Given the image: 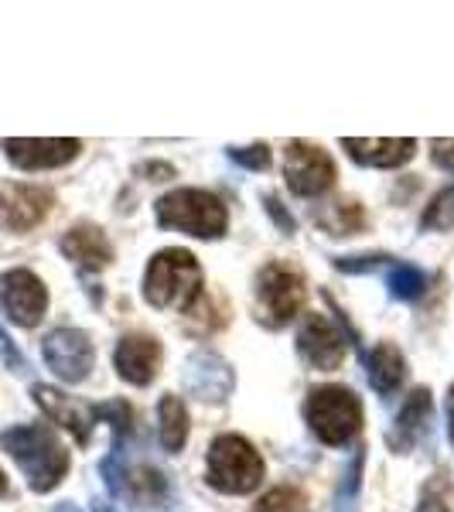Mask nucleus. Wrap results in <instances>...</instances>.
<instances>
[{"label": "nucleus", "instance_id": "1", "mask_svg": "<svg viewBox=\"0 0 454 512\" xmlns=\"http://www.w3.org/2000/svg\"><path fill=\"white\" fill-rule=\"evenodd\" d=\"M0 448L18 461V468L35 492H52L69 472V451L62 448V441L48 427H11V431L0 434Z\"/></svg>", "mask_w": 454, "mask_h": 512}, {"label": "nucleus", "instance_id": "2", "mask_svg": "<svg viewBox=\"0 0 454 512\" xmlns=\"http://www.w3.org/2000/svg\"><path fill=\"white\" fill-rule=\"evenodd\" d=\"M202 294V267L188 250H161L144 270V301L161 311H188Z\"/></svg>", "mask_w": 454, "mask_h": 512}, {"label": "nucleus", "instance_id": "3", "mask_svg": "<svg viewBox=\"0 0 454 512\" xmlns=\"http://www.w3.org/2000/svg\"><path fill=\"white\" fill-rule=\"evenodd\" d=\"M158 222L164 229H178L195 239H222L229 226V212L219 202V195L205 188H175L154 205Z\"/></svg>", "mask_w": 454, "mask_h": 512}, {"label": "nucleus", "instance_id": "4", "mask_svg": "<svg viewBox=\"0 0 454 512\" xmlns=\"http://www.w3.org/2000/svg\"><path fill=\"white\" fill-rule=\"evenodd\" d=\"M205 478H209L212 489L226 495H246L263 482V458L246 437L219 434L209 448Z\"/></svg>", "mask_w": 454, "mask_h": 512}, {"label": "nucleus", "instance_id": "5", "mask_svg": "<svg viewBox=\"0 0 454 512\" xmlns=\"http://www.w3.org/2000/svg\"><path fill=\"white\" fill-rule=\"evenodd\" d=\"M304 420L325 444H345L362 427V403L345 386H318L304 400Z\"/></svg>", "mask_w": 454, "mask_h": 512}, {"label": "nucleus", "instance_id": "6", "mask_svg": "<svg viewBox=\"0 0 454 512\" xmlns=\"http://www.w3.org/2000/svg\"><path fill=\"white\" fill-rule=\"evenodd\" d=\"M257 301L270 328L287 325L304 304V277L284 260L267 263L257 274Z\"/></svg>", "mask_w": 454, "mask_h": 512}, {"label": "nucleus", "instance_id": "7", "mask_svg": "<svg viewBox=\"0 0 454 512\" xmlns=\"http://www.w3.org/2000/svg\"><path fill=\"white\" fill-rule=\"evenodd\" d=\"M284 178L294 195H321L335 185V161L308 140H291L284 158Z\"/></svg>", "mask_w": 454, "mask_h": 512}, {"label": "nucleus", "instance_id": "8", "mask_svg": "<svg viewBox=\"0 0 454 512\" xmlns=\"http://www.w3.org/2000/svg\"><path fill=\"white\" fill-rule=\"evenodd\" d=\"M41 355H45L48 369L62 379V383H82L93 369V342L79 328H55L52 335L41 342Z\"/></svg>", "mask_w": 454, "mask_h": 512}, {"label": "nucleus", "instance_id": "9", "mask_svg": "<svg viewBox=\"0 0 454 512\" xmlns=\"http://www.w3.org/2000/svg\"><path fill=\"white\" fill-rule=\"evenodd\" d=\"M0 308L21 328H35L48 308L45 284L31 270H7L0 277Z\"/></svg>", "mask_w": 454, "mask_h": 512}, {"label": "nucleus", "instance_id": "10", "mask_svg": "<svg viewBox=\"0 0 454 512\" xmlns=\"http://www.w3.org/2000/svg\"><path fill=\"white\" fill-rule=\"evenodd\" d=\"M297 352L304 355V362H311L321 373H332L345 362L349 342L325 315H304L301 328H297Z\"/></svg>", "mask_w": 454, "mask_h": 512}, {"label": "nucleus", "instance_id": "11", "mask_svg": "<svg viewBox=\"0 0 454 512\" xmlns=\"http://www.w3.org/2000/svg\"><path fill=\"white\" fill-rule=\"evenodd\" d=\"M236 386V373L222 355L216 352H195L185 362V390L202 403H226Z\"/></svg>", "mask_w": 454, "mask_h": 512}, {"label": "nucleus", "instance_id": "12", "mask_svg": "<svg viewBox=\"0 0 454 512\" xmlns=\"http://www.w3.org/2000/svg\"><path fill=\"white\" fill-rule=\"evenodd\" d=\"M52 212V192L38 185H7L0 192V226L11 233H28Z\"/></svg>", "mask_w": 454, "mask_h": 512}, {"label": "nucleus", "instance_id": "13", "mask_svg": "<svg viewBox=\"0 0 454 512\" xmlns=\"http://www.w3.org/2000/svg\"><path fill=\"white\" fill-rule=\"evenodd\" d=\"M4 151H7V158H11V164H18V168L41 171V168H59V164H69L82 151V144L72 137H48V140L11 137V140H4Z\"/></svg>", "mask_w": 454, "mask_h": 512}, {"label": "nucleus", "instance_id": "14", "mask_svg": "<svg viewBox=\"0 0 454 512\" xmlns=\"http://www.w3.org/2000/svg\"><path fill=\"white\" fill-rule=\"evenodd\" d=\"M161 342L151 335H123L117 352H113V366L120 379L134 386H147L161 369Z\"/></svg>", "mask_w": 454, "mask_h": 512}, {"label": "nucleus", "instance_id": "15", "mask_svg": "<svg viewBox=\"0 0 454 512\" xmlns=\"http://www.w3.org/2000/svg\"><path fill=\"white\" fill-rule=\"evenodd\" d=\"M35 396V403L41 410H45V417L52 420V424L65 427L72 437H76L79 444H89V434H93V407H86V403L72 400V396H65L59 390H52V386H35L31 390Z\"/></svg>", "mask_w": 454, "mask_h": 512}, {"label": "nucleus", "instance_id": "16", "mask_svg": "<svg viewBox=\"0 0 454 512\" xmlns=\"http://www.w3.org/2000/svg\"><path fill=\"white\" fill-rule=\"evenodd\" d=\"M342 147L349 151V158L366 168H400L417 154V140L410 137H376V140H359V137H342Z\"/></svg>", "mask_w": 454, "mask_h": 512}, {"label": "nucleus", "instance_id": "17", "mask_svg": "<svg viewBox=\"0 0 454 512\" xmlns=\"http://www.w3.org/2000/svg\"><path fill=\"white\" fill-rule=\"evenodd\" d=\"M431 417H434L431 390H414V393L407 396V403L400 407V414H396L393 431L386 434L390 448L396 454H407L420 441V437L427 434V427H431Z\"/></svg>", "mask_w": 454, "mask_h": 512}, {"label": "nucleus", "instance_id": "18", "mask_svg": "<svg viewBox=\"0 0 454 512\" xmlns=\"http://www.w3.org/2000/svg\"><path fill=\"white\" fill-rule=\"evenodd\" d=\"M62 253L82 270H103L113 260V246L99 226H76L62 236Z\"/></svg>", "mask_w": 454, "mask_h": 512}, {"label": "nucleus", "instance_id": "19", "mask_svg": "<svg viewBox=\"0 0 454 512\" xmlns=\"http://www.w3.org/2000/svg\"><path fill=\"white\" fill-rule=\"evenodd\" d=\"M366 373H369V383H373L376 393L390 396L393 390H400L403 376H407L403 352L396 349L393 342H379L376 349L366 355Z\"/></svg>", "mask_w": 454, "mask_h": 512}, {"label": "nucleus", "instance_id": "20", "mask_svg": "<svg viewBox=\"0 0 454 512\" xmlns=\"http://www.w3.org/2000/svg\"><path fill=\"white\" fill-rule=\"evenodd\" d=\"M158 420H161V427H158L161 448L168 454H178L188 441V410H185V403H181V396L175 393L164 396L158 407Z\"/></svg>", "mask_w": 454, "mask_h": 512}, {"label": "nucleus", "instance_id": "21", "mask_svg": "<svg viewBox=\"0 0 454 512\" xmlns=\"http://www.w3.org/2000/svg\"><path fill=\"white\" fill-rule=\"evenodd\" d=\"M386 287L396 301H417L427 291V274L414 263H386Z\"/></svg>", "mask_w": 454, "mask_h": 512}, {"label": "nucleus", "instance_id": "22", "mask_svg": "<svg viewBox=\"0 0 454 512\" xmlns=\"http://www.w3.org/2000/svg\"><path fill=\"white\" fill-rule=\"evenodd\" d=\"M362 465H366V451H356L352 461L345 465L342 472V482H338V492H335V512H356V502H359V489H362Z\"/></svg>", "mask_w": 454, "mask_h": 512}, {"label": "nucleus", "instance_id": "23", "mask_svg": "<svg viewBox=\"0 0 454 512\" xmlns=\"http://www.w3.org/2000/svg\"><path fill=\"white\" fill-rule=\"evenodd\" d=\"M318 222L332 236H352V233H359V229H362L366 216H362V209L356 202H332L325 216H318Z\"/></svg>", "mask_w": 454, "mask_h": 512}, {"label": "nucleus", "instance_id": "24", "mask_svg": "<svg viewBox=\"0 0 454 512\" xmlns=\"http://www.w3.org/2000/svg\"><path fill=\"white\" fill-rule=\"evenodd\" d=\"M420 226L427 229V233H448L454 229V185L441 188L431 205L424 209V216H420Z\"/></svg>", "mask_w": 454, "mask_h": 512}, {"label": "nucleus", "instance_id": "25", "mask_svg": "<svg viewBox=\"0 0 454 512\" xmlns=\"http://www.w3.org/2000/svg\"><path fill=\"white\" fill-rule=\"evenodd\" d=\"M93 414L103 417V420H110V427H113V451H120L123 441L134 434V410H130L123 400H110V403H103V407H93Z\"/></svg>", "mask_w": 454, "mask_h": 512}, {"label": "nucleus", "instance_id": "26", "mask_svg": "<svg viewBox=\"0 0 454 512\" xmlns=\"http://www.w3.org/2000/svg\"><path fill=\"white\" fill-rule=\"evenodd\" d=\"M253 512H308V499L291 485H280V489H270L263 495Z\"/></svg>", "mask_w": 454, "mask_h": 512}, {"label": "nucleus", "instance_id": "27", "mask_svg": "<svg viewBox=\"0 0 454 512\" xmlns=\"http://www.w3.org/2000/svg\"><path fill=\"white\" fill-rule=\"evenodd\" d=\"M229 158L250 171H267L270 168V147L267 144H250V147H229Z\"/></svg>", "mask_w": 454, "mask_h": 512}, {"label": "nucleus", "instance_id": "28", "mask_svg": "<svg viewBox=\"0 0 454 512\" xmlns=\"http://www.w3.org/2000/svg\"><path fill=\"white\" fill-rule=\"evenodd\" d=\"M390 256H338L335 270L342 274H373V270H383Z\"/></svg>", "mask_w": 454, "mask_h": 512}, {"label": "nucleus", "instance_id": "29", "mask_svg": "<svg viewBox=\"0 0 454 512\" xmlns=\"http://www.w3.org/2000/svg\"><path fill=\"white\" fill-rule=\"evenodd\" d=\"M0 359L7 362V369H11V373H28V362H24V355L14 349V342L7 338L4 328H0Z\"/></svg>", "mask_w": 454, "mask_h": 512}, {"label": "nucleus", "instance_id": "30", "mask_svg": "<svg viewBox=\"0 0 454 512\" xmlns=\"http://www.w3.org/2000/svg\"><path fill=\"white\" fill-rule=\"evenodd\" d=\"M431 158H434L437 168H444V171H451V175H454V140H448V137L434 140V144H431Z\"/></svg>", "mask_w": 454, "mask_h": 512}, {"label": "nucleus", "instance_id": "31", "mask_svg": "<svg viewBox=\"0 0 454 512\" xmlns=\"http://www.w3.org/2000/svg\"><path fill=\"white\" fill-rule=\"evenodd\" d=\"M417 512H451V509H448V502H444L441 489H427L424 495H420Z\"/></svg>", "mask_w": 454, "mask_h": 512}, {"label": "nucleus", "instance_id": "32", "mask_svg": "<svg viewBox=\"0 0 454 512\" xmlns=\"http://www.w3.org/2000/svg\"><path fill=\"white\" fill-rule=\"evenodd\" d=\"M267 209H270V216H274V219H277V226H280V229H284V233H294V219H291V216H287V212H284V209H280V202H277V198H274V195H270V198H267Z\"/></svg>", "mask_w": 454, "mask_h": 512}, {"label": "nucleus", "instance_id": "33", "mask_svg": "<svg viewBox=\"0 0 454 512\" xmlns=\"http://www.w3.org/2000/svg\"><path fill=\"white\" fill-rule=\"evenodd\" d=\"M448 437L454 444V383H451V393H448Z\"/></svg>", "mask_w": 454, "mask_h": 512}, {"label": "nucleus", "instance_id": "34", "mask_svg": "<svg viewBox=\"0 0 454 512\" xmlns=\"http://www.w3.org/2000/svg\"><path fill=\"white\" fill-rule=\"evenodd\" d=\"M55 512H82V509L72 506V502H62V506H55Z\"/></svg>", "mask_w": 454, "mask_h": 512}, {"label": "nucleus", "instance_id": "35", "mask_svg": "<svg viewBox=\"0 0 454 512\" xmlns=\"http://www.w3.org/2000/svg\"><path fill=\"white\" fill-rule=\"evenodd\" d=\"M4 485H7V482H4V472H0V495H4Z\"/></svg>", "mask_w": 454, "mask_h": 512}]
</instances>
